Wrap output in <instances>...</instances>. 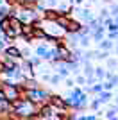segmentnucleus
Segmentation results:
<instances>
[{"label":"nucleus","mask_w":118,"mask_h":120,"mask_svg":"<svg viewBox=\"0 0 118 120\" xmlns=\"http://www.w3.org/2000/svg\"><path fill=\"white\" fill-rule=\"evenodd\" d=\"M5 56H9V57H13V59H18V57H22V54H20V49H16V47H7V49H5Z\"/></svg>","instance_id":"obj_1"}]
</instances>
